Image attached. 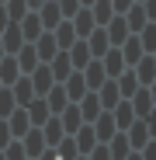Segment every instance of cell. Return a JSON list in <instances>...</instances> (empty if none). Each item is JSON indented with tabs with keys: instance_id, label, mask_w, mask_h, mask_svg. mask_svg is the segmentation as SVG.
<instances>
[{
	"instance_id": "51",
	"label": "cell",
	"mask_w": 156,
	"mask_h": 160,
	"mask_svg": "<svg viewBox=\"0 0 156 160\" xmlns=\"http://www.w3.org/2000/svg\"><path fill=\"white\" fill-rule=\"evenodd\" d=\"M0 160H4V153H0Z\"/></svg>"
},
{
	"instance_id": "41",
	"label": "cell",
	"mask_w": 156,
	"mask_h": 160,
	"mask_svg": "<svg viewBox=\"0 0 156 160\" xmlns=\"http://www.w3.org/2000/svg\"><path fill=\"white\" fill-rule=\"evenodd\" d=\"M7 143H11V129H7V122H4V118H0V150H4Z\"/></svg>"
},
{
	"instance_id": "9",
	"label": "cell",
	"mask_w": 156,
	"mask_h": 160,
	"mask_svg": "<svg viewBox=\"0 0 156 160\" xmlns=\"http://www.w3.org/2000/svg\"><path fill=\"white\" fill-rule=\"evenodd\" d=\"M76 150H80V153H90L94 146H97V132H94V125L87 122V125H80V129H76Z\"/></svg>"
},
{
	"instance_id": "4",
	"label": "cell",
	"mask_w": 156,
	"mask_h": 160,
	"mask_svg": "<svg viewBox=\"0 0 156 160\" xmlns=\"http://www.w3.org/2000/svg\"><path fill=\"white\" fill-rule=\"evenodd\" d=\"M101 63H104V73H108V77H118L121 70H128V66H125V56H121V49H118V45L104 52V59H101Z\"/></svg>"
},
{
	"instance_id": "25",
	"label": "cell",
	"mask_w": 156,
	"mask_h": 160,
	"mask_svg": "<svg viewBox=\"0 0 156 160\" xmlns=\"http://www.w3.org/2000/svg\"><path fill=\"white\" fill-rule=\"evenodd\" d=\"M87 45H90V52H97V56H104V52L111 49V42H108V32H104V28L90 32V35H87Z\"/></svg>"
},
{
	"instance_id": "46",
	"label": "cell",
	"mask_w": 156,
	"mask_h": 160,
	"mask_svg": "<svg viewBox=\"0 0 156 160\" xmlns=\"http://www.w3.org/2000/svg\"><path fill=\"white\" fill-rule=\"evenodd\" d=\"M24 4H28V7H42V4H45V0H24Z\"/></svg>"
},
{
	"instance_id": "30",
	"label": "cell",
	"mask_w": 156,
	"mask_h": 160,
	"mask_svg": "<svg viewBox=\"0 0 156 160\" xmlns=\"http://www.w3.org/2000/svg\"><path fill=\"white\" fill-rule=\"evenodd\" d=\"M31 45H35V52H38L42 59H52V56H56V49H59V45H56V38H52V35H42V38H35Z\"/></svg>"
},
{
	"instance_id": "53",
	"label": "cell",
	"mask_w": 156,
	"mask_h": 160,
	"mask_svg": "<svg viewBox=\"0 0 156 160\" xmlns=\"http://www.w3.org/2000/svg\"><path fill=\"white\" fill-rule=\"evenodd\" d=\"M153 59H156V56H153Z\"/></svg>"
},
{
	"instance_id": "11",
	"label": "cell",
	"mask_w": 156,
	"mask_h": 160,
	"mask_svg": "<svg viewBox=\"0 0 156 160\" xmlns=\"http://www.w3.org/2000/svg\"><path fill=\"white\" fill-rule=\"evenodd\" d=\"M132 70H135V77H139V84H153V80H156V59H153V52L142 56Z\"/></svg>"
},
{
	"instance_id": "48",
	"label": "cell",
	"mask_w": 156,
	"mask_h": 160,
	"mask_svg": "<svg viewBox=\"0 0 156 160\" xmlns=\"http://www.w3.org/2000/svg\"><path fill=\"white\" fill-rule=\"evenodd\" d=\"M149 94H153V101H156V80H153V87H149Z\"/></svg>"
},
{
	"instance_id": "27",
	"label": "cell",
	"mask_w": 156,
	"mask_h": 160,
	"mask_svg": "<svg viewBox=\"0 0 156 160\" xmlns=\"http://www.w3.org/2000/svg\"><path fill=\"white\" fill-rule=\"evenodd\" d=\"M90 14H94V21H97V24H108V21L115 18V7H111V0H94Z\"/></svg>"
},
{
	"instance_id": "40",
	"label": "cell",
	"mask_w": 156,
	"mask_h": 160,
	"mask_svg": "<svg viewBox=\"0 0 156 160\" xmlns=\"http://www.w3.org/2000/svg\"><path fill=\"white\" fill-rule=\"evenodd\" d=\"M59 11L69 18V14H76V11H80V0H59Z\"/></svg>"
},
{
	"instance_id": "15",
	"label": "cell",
	"mask_w": 156,
	"mask_h": 160,
	"mask_svg": "<svg viewBox=\"0 0 156 160\" xmlns=\"http://www.w3.org/2000/svg\"><path fill=\"white\" fill-rule=\"evenodd\" d=\"M42 136H45V146H56V143L66 136V129H63L59 118H52V115H49V118H45V132H42Z\"/></svg>"
},
{
	"instance_id": "18",
	"label": "cell",
	"mask_w": 156,
	"mask_h": 160,
	"mask_svg": "<svg viewBox=\"0 0 156 160\" xmlns=\"http://www.w3.org/2000/svg\"><path fill=\"white\" fill-rule=\"evenodd\" d=\"M128 129H132V132H128V146H132V150H142V146L149 143V132H146V122L139 118V122H132Z\"/></svg>"
},
{
	"instance_id": "19",
	"label": "cell",
	"mask_w": 156,
	"mask_h": 160,
	"mask_svg": "<svg viewBox=\"0 0 156 160\" xmlns=\"http://www.w3.org/2000/svg\"><path fill=\"white\" fill-rule=\"evenodd\" d=\"M69 73H73V63H69V52L63 49L59 56H52V77H56V80H66Z\"/></svg>"
},
{
	"instance_id": "13",
	"label": "cell",
	"mask_w": 156,
	"mask_h": 160,
	"mask_svg": "<svg viewBox=\"0 0 156 160\" xmlns=\"http://www.w3.org/2000/svg\"><path fill=\"white\" fill-rule=\"evenodd\" d=\"M52 80H56V77H52L49 66H35V70H31V87H35V94H45V91L52 87Z\"/></svg>"
},
{
	"instance_id": "28",
	"label": "cell",
	"mask_w": 156,
	"mask_h": 160,
	"mask_svg": "<svg viewBox=\"0 0 156 160\" xmlns=\"http://www.w3.org/2000/svg\"><path fill=\"white\" fill-rule=\"evenodd\" d=\"M132 122H135V112H132V104L118 101V104H115V125H118V129H128Z\"/></svg>"
},
{
	"instance_id": "36",
	"label": "cell",
	"mask_w": 156,
	"mask_h": 160,
	"mask_svg": "<svg viewBox=\"0 0 156 160\" xmlns=\"http://www.w3.org/2000/svg\"><path fill=\"white\" fill-rule=\"evenodd\" d=\"M0 153H4V160H28V153H24V146H21V143H7Z\"/></svg>"
},
{
	"instance_id": "5",
	"label": "cell",
	"mask_w": 156,
	"mask_h": 160,
	"mask_svg": "<svg viewBox=\"0 0 156 160\" xmlns=\"http://www.w3.org/2000/svg\"><path fill=\"white\" fill-rule=\"evenodd\" d=\"M24 153H28V157H38L42 150H45V136H42V125H35V129H28V132H24Z\"/></svg>"
},
{
	"instance_id": "37",
	"label": "cell",
	"mask_w": 156,
	"mask_h": 160,
	"mask_svg": "<svg viewBox=\"0 0 156 160\" xmlns=\"http://www.w3.org/2000/svg\"><path fill=\"white\" fill-rule=\"evenodd\" d=\"M24 7H28L24 0H7V7H4V11H7L11 21H21V18H24Z\"/></svg>"
},
{
	"instance_id": "22",
	"label": "cell",
	"mask_w": 156,
	"mask_h": 160,
	"mask_svg": "<svg viewBox=\"0 0 156 160\" xmlns=\"http://www.w3.org/2000/svg\"><path fill=\"white\" fill-rule=\"evenodd\" d=\"M21 35H24V42H35L38 38V32H42V18L38 14H31V18H21Z\"/></svg>"
},
{
	"instance_id": "29",
	"label": "cell",
	"mask_w": 156,
	"mask_h": 160,
	"mask_svg": "<svg viewBox=\"0 0 156 160\" xmlns=\"http://www.w3.org/2000/svg\"><path fill=\"white\" fill-rule=\"evenodd\" d=\"M35 63H38V52H35V45H21V56H17L21 73H31V70H35Z\"/></svg>"
},
{
	"instance_id": "44",
	"label": "cell",
	"mask_w": 156,
	"mask_h": 160,
	"mask_svg": "<svg viewBox=\"0 0 156 160\" xmlns=\"http://www.w3.org/2000/svg\"><path fill=\"white\" fill-rule=\"evenodd\" d=\"M142 11H146V18H153V21H156V0H146Z\"/></svg>"
},
{
	"instance_id": "32",
	"label": "cell",
	"mask_w": 156,
	"mask_h": 160,
	"mask_svg": "<svg viewBox=\"0 0 156 160\" xmlns=\"http://www.w3.org/2000/svg\"><path fill=\"white\" fill-rule=\"evenodd\" d=\"M128 11H132V14H128L125 21H128V32H132V35H135V32H142V24H146L149 18H146V11H142L139 4H132V7H128Z\"/></svg>"
},
{
	"instance_id": "17",
	"label": "cell",
	"mask_w": 156,
	"mask_h": 160,
	"mask_svg": "<svg viewBox=\"0 0 156 160\" xmlns=\"http://www.w3.org/2000/svg\"><path fill=\"white\" fill-rule=\"evenodd\" d=\"M73 32H76V38H87V35L94 32V14H90V7L76 11V24H73Z\"/></svg>"
},
{
	"instance_id": "24",
	"label": "cell",
	"mask_w": 156,
	"mask_h": 160,
	"mask_svg": "<svg viewBox=\"0 0 156 160\" xmlns=\"http://www.w3.org/2000/svg\"><path fill=\"white\" fill-rule=\"evenodd\" d=\"M17 77H21V66H17V59H14V56L0 59V84H14Z\"/></svg>"
},
{
	"instance_id": "45",
	"label": "cell",
	"mask_w": 156,
	"mask_h": 160,
	"mask_svg": "<svg viewBox=\"0 0 156 160\" xmlns=\"http://www.w3.org/2000/svg\"><path fill=\"white\" fill-rule=\"evenodd\" d=\"M7 24H11V18H7V11H4V7H0V32H4Z\"/></svg>"
},
{
	"instance_id": "47",
	"label": "cell",
	"mask_w": 156,
	"mask_h": 160,
	"mask_svg": "<svg viewBox=\"0 0 156 160\" xmlns=\"http://www.w3.org/2000/svg\"><path fill=\"white\" fill-rule=\"evenodd\" d=\"M125 160H142V157H139V150H132V153H128Z\"/></svg>"
},
{
	"instance_id": "14",
	"label": "cell",
	"mask_w": 156,
	"mask_h": 160,
	"mask_svg": "<svg viewBox=\"0 0 156 160\" xmlns=\"http://www.w3.org/2000/svg\"><path fill=\"white\" fill-rule=\"evenodd\" d=\"M59 122H63V129H66V136H73V132L83 125V115H80V108H76V104H73V108L66 104V108H63V118H59Z\"/></svg>"
},
{
	"instance_id": "49",
	"label": "cell",
	"mask_w": 156,
	"mask_h": 160,
	"mask_svg": "<svg viewBox=\"0 0 156 160\" xmlns=\"http://www.w3.org/2000/svg\"><path fill=\"white\" fill-rule=\"evenodd\" d=\"M0 59H4V42H0Z\"/></svg>"
},
{
	"instance_id": "31",
	"label": "cell",
	"mask_w": 156,
	"mask_h": 160,
	"mask_svg": "<svg viewBox=\"0 0 156 160\" xmlns=\"http://www.w3.org/2000/svg\"><path fill=\"white\" fill-rule=\"evenodd\" d=\"M7 129L14 132V136H24V132L31 129V122H28V112H11V122H7Z\"/></svg>"
},
{
	"instance_id": "43",
	"label": "cell",
	"mask_w": 156,
	"mask_h": 160,
	"mask_svg": "<svg viewBox=\"0 0 156 160\" xmlns=\"http://www.w3.org/2000/svg\"><path fill=\"white\" fill-rule=\"evenodd\" d=\"M135 0H111V7H115V14H125L128 7H132Z\"/></svg>"
},
{
	"instance_id": "7",
	"label": "cell",
	"mask_w": 156,
	"mask_h": 160,
	"mask_svg": "<svg viewBox=\"0 0 156 160\" xmlns=\"http://www.w3.org/2000/svg\"><path fill=\"white\" fill-rule=\"evenodd\" d=\"M97 94H101V108H104V112H111L115 104L121 101V94H118V84H115V80H104V84L97 87Z\"/></svg>"
},
{
	"instance_id": "1",
	"label": "cell",
	"mask_w": 156,
	"mask_h": 160,
	"mask_svg": "<svg viewBox=\"0 0 156 160\" xmlns=\"http://www.w3.org/2000/svg\"><path fill=\"white\" fill-rule=\"evenodd\" d=\"M128 35H132V32H128V21H125V14H115V18L108 21V42H111V45H121Z\"/></svg>"
},
{
	"instance_id": "50",
	"label": "cell",
	"mask_w": 156,
	"mask_h": 160,
	"mask_svg": "<svg viewBox=\"0 0 156 160\" xmlns=\"http://www.w3.org/2000/svg\"><path fill=\"white\" fill-rule=\"evenodd\" d=\"M83 4H94V0H83Z\"/></svg>"
},
{
	"instance_id": "42",
	"label": "cell",
	"mask_w": 156,
	"mask_h": 160,
	"mask_svg": "<svg viewBox=\"0 0 156 160\" xmlns=\"http://www.w3.org/2000/svg\"><path fill=\"white\" fill-rule=\"evenodd\" d=\"M139 157H142V160H156V143H146V146L139 150Z\"/></svg>"
},
{
	"instance_id": "2",
	"label": "cell",
	"mask_w": 156,
	"mask_h": 160,
	"mask_svg": "<svg viewBox=\"0 0 156 160\" xmlns=\"http://www.w3.org/2000/svg\"><path fill=\"white\" fill-rule=\"evenodd\" d=\"M80 73H83V80H87V91H90V87L97 91V87L104 84V80H108V73H104V63H101V59H94V63H87V66H83Z\"/></svg>"
},
{
	"instance_id": "21",
	"label": "cell",
	"mask_w": 156,
	"mask_h": 160,
	"mask_svg": "<svg viewBox=\"0 0 156 160\" xmlns=\"http://www.w3.org/2000/svg\"><path fill=\"white\" fill-rule=\"evenodd\" d=\"M49 115H52V112H49V104L38 101V98H31V104H28V122H31V125H45Z\"/></svg>"
},
{
	"instance_id": "20",
	"label": "cell",
	"mask_w": 156,
	"mask_h": 160,
	"mask_svg": "<svg viewBox=\"0 0 156 160\" xmlns=\"http://www.w3.org/2000/svg\"><path fill=\"white\" fill-rule=\"evenodd\" d=\"M132 112L135 115H146V112H153V98H149V87L142 84L135 94H132Z\"/></svg>"
},
{
	"instance_id": "33",
	"label": "cell",
	"mask_w": 156,
	"mask_h": 160,
	"mask_svg": "<svg viewBox=\"0 0 156 160\" xmlns=\"http://www.w3.org/2000/svg\"><path fill=\"white\" fill-rule=\"evenodd\" d=\"M142 42V52H156V24H142V32H135Z\"/></svg>"
},
{
	"instance_id": "16",
	"label": "cell",
	"mask_w": 156,
	"mask_h": 160,
	"mask_svg": "<svg viewBox=\"0 0 156 160\" xmlns=\"http://www.w3.org/2000/svg\"><path fill=\"white\" fill-rule=\"evenodd\" d=\"M0 42H4V52H17V49L24 45V35H21V28H17V21L7 24V35L0 38Z\"/></svg>"
},
{
	"instance_id": "35",
	"label": "cell",
	"mask_w": 156,
	"mask_h": 160,
	"mask_svg": "<svg viewBox=\"0 0 156 160\" xmlns=\"http://www.w3.org/2000/svg\"><path fill=\"white\" fill-rule=\"evenodd\" d=\"M52 38H56V45H59V49H69V45L76 42V32H73V24L66 21V24H63V32H56Z\"/></svg>"
},
{
	"instance_id": "10",
	"label": "cell",
	"mask_w": 156,
	"mask_h": 160,
	"mask_svg": "<svg viewBox=\"0 0 156 160\" xmlns=\"http://www.w3.org/2000/svg\"><path fill=\"white\" fill-rule=\"evenodd\" d=\"M121 45H125V52H121V56H125V66H135V63L146 56V52H142V42H139V35H128Z\"/></svg>"
},
{
	"instance_id": "52",
	"label": "cell",
	"mask_w": 156,
	"mask_h": 160,
	"mask_svg": "<svg viewBox=\"0 0 156 160\" xmlns=\"http://www.w3.org/2000/svg\"><path fill=\"white\" fill-rule=\"evenodd\" d=\"M28 160H35V157H28Z\"/></svg>"
},
{
	"instance_id": "3",
	"label": "cell",
	"mask_w": 156,
	"mask_h": 160,
	"mask_svg": "<svg viewBox=\"0 0 156 160\" xmlns=\"http://www.w3.org/2000/svg\"><path fill=\"white\" fill-rule=\"evenodd\" d=\"M63 91H66L69 101H80V98L87 94V80H83V73H80V70H73V73L66 77V87H63Z\"/></svg>"
},
{
	"instance_id": "26",
	"label": "cell",
	"mask_w": 156,
	"mask_h": 160,
	"mask_svg": "<svg viewBox=\"0 0 156 160\" xmlns=\"http://www.w3.org/2000/svg\"><path fill=\"white\" fill-rule=\"evenodd\" d=\"M108 153H111V160H125L128 153H132V146H128V136L121 132L118 139H108Z\"/></svg>"
},
{
	"instance_id": "38",
	"label": "cell",
	"mask_w": 156,
	"mask_h": 160,
	"mask_svg": "<svg viewBox=\"0 0 156 160\" xmlns=\"http://www.w3.org/2000/svg\"><path fill=\"white\" fill-rule=\"evenodd\" d=\"M14 91H4V87H0V115H11L14 112Z\"/></svg>"
},
{
	"instance_id": "12",
	"label": "cell",
	"mask_w": 156,
	"mask_h": 160,
	"mask_svg": "<svg viewBox=\"0 0 156 160\" xmlns=\"http://www.w3.org/2000/svg\"><path fill=\"white\" fill-rule=\"evenodd\" d=\"M11 91H14V101H17V104H24V108H28L31 98H35V87H31V80H28V77H17Z\"/></svg>"
},
{
	"instance_id": "23",
	"label": "cell",
	"mask_w": 156,
	"mask_h": 160,
	"mask_svg": "<svg viewBox=\"0 0 156 160\" xmlns=\"http://www.w3.org/2000/svg\"><path fill=\"white\" fill-rule=\"evenodd\" d=\"M45 94H49V112H52V115H59L66 104H69V98H66V91H63L59 84H56V87H49Z\"/></svg>"
},
{
	"instance_id": "6",
	"label": "cell",
	"mask_w": 156,
	"mask_h": 160,
	"mask_svg": "<svg viewBox=\"0 0 156 160\" xmlns=\"http://www.w3.org/2000/svg\"><path fill=\"white\" fill-rule=\"evenodd\" d=\"M76 108H80V115H83V122H94V118L101 115V98L87 91V94H83L80 101H76Z\"/></svg>"
},
{
	"instance_id": "34",
	"label": "cell",
	"mask_w": 156,
	"mask_h": 160,
	"mask_svg": "<svg viewBox=\"0 0 156 160\" xmlns=\"http://www.w3.org/2000/svg\"><path fill=\"white\" fill-rule=\"evenodd\" d=\"M63 11H59V4H56V0H45V7H42V28H52V24H56V18H59Z\"/></svg>"
},
{
	"instance_id": "8",
	"label": "cell",
	"mask_w": 156,
	"mask_h": 160,
	"mask_svg": "<svg viewBox=\"0 0 156 160\" xmlns=\"http://www.w3.org/2000/svg\"><path fill=\"white\" fill-rule=\"evenodd\" d=\"M90 125H94V132H97V139H101V143H108V139H111V132H115V115H111V112H101Z\"/></svg>"
},
{
	"instance_id": "39",
	"label": "cell",
	"mask_w": 156,
	"mask_h": 160,
	"mask_svg": "<svg viewBox=\"0 0 156 160\" xmlns=\"http://www.w3.org/2000/svg\"><path fill=\"white\" fill-rule=\"evenodd\" d=\"M87 160H111V153H108V143H101V146H94V150L87 153Z\"/></svg>"
}]
</instances>
